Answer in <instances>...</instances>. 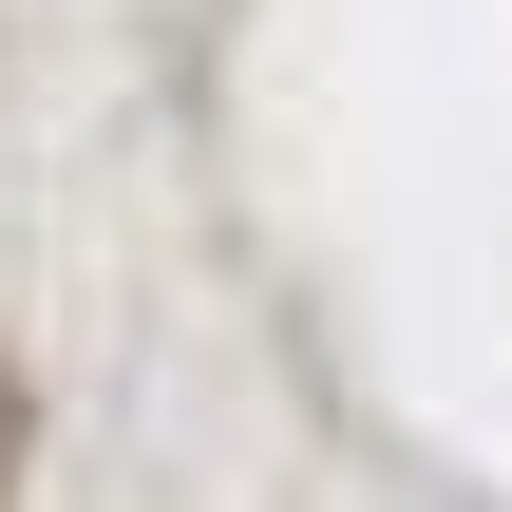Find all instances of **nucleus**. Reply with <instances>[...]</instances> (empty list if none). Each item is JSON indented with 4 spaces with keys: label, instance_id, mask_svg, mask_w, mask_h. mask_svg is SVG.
Wrapping results in <instances>:
<instances>
[{
    "label": "nucleus",
    "instance_id": "nucleus-1",
    "mask_svg": "<svg viewBox=\"0 0 512 512\" xmlns=\"http://www.w3.org/2000/svg\"><path fill=\"white\" fill-rule=\"evenodd\" d=\"M0 475H19V361H0Z\"/></svg>",
    "mask_w": 512,
    "mask_h": 512
}]
</instances>
